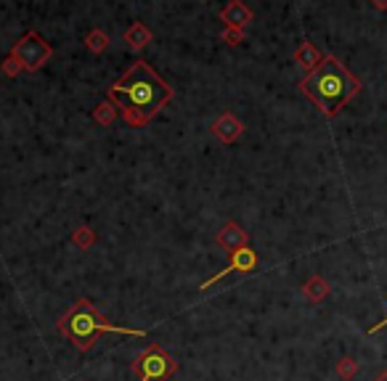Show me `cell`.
Segmentation results:
<instances>
[{"label":"cell","mask_w":387,"mask_h":381,"mask_svg":"<svg viewBox=\"0 0 387 381\" xmlns=\"http://www.w3.org/2000/svg\"><path fill=\"white\" fill-rule=\"evenodd\" d=\"M173 88L146 61H133L130 69L109 88V101L123 109L128 127H146L173 101Z\"/></svg>","instance_id":"cell-1"},{"label":"cell","mask_w":387,"mask_h":381,"mask_svg":"<svg viewBox=\"0 0 387 381\" xmlns=\"http://www.w3.org/2000/svg\"><path fill=\"white\" fill-rule=\"evenodd\" d=\"M297 88L303 96L313 101V106L324 117H337L361 93V80L337 59L335 53H326L321 67L305 74L297 82Z\"/></svg>","instance_id":"cell-2"},{"label":"cell","mask_w":387,"mask_h":381,"mask_svg":"<svg viewBox=\"0 0 387 381\" xmlns=\"http://www.w3.org/2000/svg\"><path fill=\"white\" fill-rule=\"evenodd\" d=\"M59 331L82 352L91 350L101 334H123V336H135V339H143V336H146L143 329L112 326L88 300H80L72 310L64 312L62 318H59Z\"/></svg>","instance_id":"cell-3"},{"label":"cell","mask_w":387,"mask_h":381,"mask_svg":"<svg viewBox=\"0 0 387 381\" xmlns=\"http://www.w3.org/2000/svg\"><path fill=\"white\" fill-rule=\"evenodd\" d=\"M133 371H135L138 381H167L178 371V360L164 347L152 344L149 350H143L133 360Z\"/></svg>","instance_id":"cell-4"},{"label":"cell","mask_w":387,"mask_h":381,"mask_svg":"<svg viewBox=\"0 0 387 381\" xmlns=\"http://www.w3.org/2000/svg\"><path fill=\"white\" fill-rule=\"evenodd\" d=\"M11 56H16L24 72H38L45 61L53 56L51 42L45 40L43 35H38L35 30L24 32L19 38V42L11 48Z\"/></svg>","instance_id":"cell-5"},{"label":"cell","mask_w":387,"mask_h":381,"mask_svg":"<svg viewBox=\"0 0 387 381\" xmlns=\"http://www.w3.org/2000/svg\"><path fill=\"white\" fill-rule=\"evenodd\" d=\"M257 268V254L252 246H245V249H239L231 254V262H228V268H223V271L218 273V275H213V278H207V281L199 286V291H207L213 283L223 281L225 275H231V273H249Z\"/></svg>","instance_id":"cell-6"},{"label":"cell","mask_w":387,"mask_h":381,"mask_svg":"<svg viewBox=\"0 0 387 381\" xmlns=\"http://www.w3.org/2000/svg\"><path fill=\"white\" fill-rule=\"evenodd\" d=\"M210 130H213V135L220 143H236L245 135V122L239 120L236 114H231V111H223V114L210 125Z\"/></svg>","instance_id":"cell-7"},{"label":"cell","mask_w":387,"mask_h":381,"mask_svg":"<svg viewBox=\"0 0 387 381\" xmlns=\"http://www.w3.org/2000/svg\"><path fill=\"white\" fill-rule=\"evenodd\" d=\"M220 21H223L225 27L245 30L247 24L252 21V8L247 6L245 0H228L223 8H220Z\"/></svg>","instance_id":"cell-8"},{"label":"cell","mask_w":387,"mask_h":381,"mask_svg":"<svg viewBox=\"0 0 387 381\" xmlns=\"http://www.w3.org/2000/svg\"><path fill=\"white\" fill-rule=\"evenodd\" d=\"M218 246L234 254V251L249 246V233L239 222H225L223 228H220V233H218Z\"/></svg>","instance_id":"cell-9"},{"label":"cell","mask_w":387,"mask_h":381,"mask_svg":"<svg viewBox=\"0 0 387 381\" xmlns=\"http://www.w3.org/2000/svg\"><path fill=\"white\" fill-rule=\"evenodd\" d=\"M321 61H324V53H321V50H318L310 40H303L300 45H297V50H295V64L303 72H305V74L316 72L318 67H321Z\"/></svg>","instance_id":"cell-10"},{"label":"cell","mask_w":387,"mask_h":381,"mask_svg":"<svg viewBox=\"0 0 387 381\" xmlns=\"http://www.w3.org/2000/svg\"><path fill=\"white\" fill-rule=\"evenodd\" d=\"M152 40H154L152 30H149L143 21H133L130 27L125 30V42H128V48H130L133 53H141Z\"/></svg>","instance_id":"cell-11"},{"label":"cell","mask_w":387,"mask_h":381,"mask_svg":"<svg viewBox=\"0 0 387 381\" xmlns=\"http://www.w3.org/2000/svg\"><path fill=\"white\" fill-rule=\"evenodd\" d=\"M303 297H305L308 302H324L329 294H332V286H329V281H326L324 275H310L305 283H303Z\"/></svg>","instance_id":"cell-12"},{"label":"cell","mask_w":387,"mask_h":381,"mask_svg":"<svg viewBox=\"0 0 387 381\" xmlns=\"http://www.w3.org/2000/svg\"><path fill=\"white\" fill-rule=\"evenodd\" d=\"M114 120H117V106H114L109 98L101 101V103L93 109V122H99L101 127H109V125H114Z\"/></svg>","instance_id":"cell-13"},{"label":"cell","mask_w":387,"mask_h":381,"mask_svg":"<svg viewBox=\"0 0 387 381\" xmlns=\"http://www.w3.org/2000/svg\"><path fill=\"white\" fill-rule=\"evenodd\" d=\"M85 48L91 50V53H96V56H101L103 50L109 48V35L101 30H91L85 35Z\"/></svg>","instance_id":"cell-14"},{"label":"cell","mask_w":387,"mask_h":381,"mask_svg":"<svg viewBox=\"0 0 387 381\" xmlns=\"http://www.w3.org/2000/svg\"><path fill=\"white\" fill-rule=\"evenodd\" d=\"M72 244L77 246L80 251H88L93 249V244H96V231L88 228V225H80V228H74L72 233Z\"/></svg>","instance_id":"cell-15"},{"label":"cell","mask_w":387,"mask_h":381,"mask_svg":"<svg viewBox=\"0 0 387 381\" xmlns=\"http://www.w3.org/2000/svg\"><path fill=\"white\" fill-rule=\"evenodd\" d=\"M337 376L342 381H353L358 376V360L353 355H345L337 360Z\"/></svg>","instance_id":"cell-16"},{"label":"cell","mask_w":387,"mask_h":381,"mask_svg":"<svg viewBox=\"0 0 387 381\" xmlns=\"http://www.w3.org/2000/svg\"><path fill=\"white\" fill-rule=\"evenodd\" d=\"M0 69H3V74H6V77H16L19 72H24V69H21L19 59H16V56H11V53L3 61H0Z\"/></svg>","instance_id":"cell-17"},{"label":"cell","mask_w":387,"mask_h":381,"mask_svg":"<svg viewBox=\"0 0 387 381\" xmlns=\"http://www.w3.org/2000/svg\"><path fill=\"white\" fill-rule=\"evenodd\" d=\"M220 38H223L225 45H242V42H245V30H234V27H225Z\"/></svg>","instance_id":"cell-18"},{"label":"cell","mask_w":387,"mask_h":381,"mask_svg":"<svg viewBox=\"0 0 387 381\" xmlns=\"http://www.w3.org/2000/svg\"><path fill=\"white\" fill-rule=\"evenodd\" d=\"M382 329H387V318H382V321L377 323V326H371V329H369V336H371V334H377V331H382Z\"/></svg>","instance_id":"cell-19"},{"label":"cell","mask_w":387,"mask_h":381,"mask_svg":"<svg viewBox=\"0 0 387 381\" xmlns=\"http://www.w3.org/2000/svg\"><path fill=\"white\" fill-rule=\"evenodd\" d=\"M377 11H387V0H369Z\"/></svg>","instance_id":"cell-20"},{"label":"cell","mask_w":387,"mask_h":381,"mask_svg":"<svg viewBox=\"0 0 387 381\" xmlns=\"http://www.w3.org/2000/svg\"><path fill=\"white\" fill-rule=\"evenodd\" d=\"M374 381H387V368H385V371H379L377 379H374Z\"/></svg>","instance_id":"cell-21"}]
</instances>
